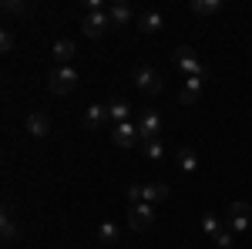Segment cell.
Listing matches in <instances>:
<instances>
[{"instance_id":"6da1fadb","label":"cell","mask_w":252,"mask_h":249,"mask_svg":"<svg viewBox=\"0 0 252 249\" xmlns=\"http://www.w3.org/2000/svg\"><path fill=\"white\" fill-rule=\"evenodd\" d=\"M135 88L141 91V95H148V98H155V95H161V88H165V81H161V74H158L152 64H138L135 68Z\"/></svg>"},{"instance_id":"7a4b0ae2","label":"cell","mask_w":252,"mask_h":249,"mask_svg":"<svg viewBox=\"0 0 252 249\" xmlns=\"http://www.w3.org/2000/svg\"><path fill=\"white\" fill-rule=\"evenodd\" d=\"M172 61L185 77H205V64H202V58L195 54V47H189V44H182V47L175 51Z\"/></svg>"},{"instance_id":"3957f363","label":"cell","mask_w":252,"mask_h":249,"mask_svg":"<svg viewBox=\"0 0 252 249\" xmlns=\"http://www.w3.org/2000/svg\"><path fill=\"white\" fill-rule=\"evenodd\" d=\"M74 88H78V71L74 68H54V74L47 77L51 95H71Z\"/></svg>"},{"instance_id":"277c9868","label":"cell","mask_w":252,"mask_h":249,"mask_svg":"<svg viewBox=\"0 0 252 249\" xmlns=\"http://www.w3.org/2000/svg\"><path fill=\"white\" fill-rule=\"evenodd\" d=\"M108 27H111V17H108V10H84V17H81V31L88 34V37H104L108 34Z\"/></svg>"},{"instance_id":"5b68a950","label":"cell","mask_w":252,"mask_h":249,"mask_svg":"<svg viewBox=\"0 0 252 249\" xmlns=\"http://www.w3.org/2000/svg\"><path fill=\"white\" fill-rule=\"evenodd\" d=\"M155 222V206L148 202H138V206H128V229L135 232H145L148 226Z\"/></svg>"},{"instance_id":"8992f818","label":"cell","mask_w":252,"mask_h":249,"mask_svg":"<svg viewBox=\"0 0 252 249\" xmlns=\"http://www.w3.org/2000/svg\"><path fill=\"white\" fill-rule=\"evenodd\" d=\"M111 142L118 148H135V145H141V132L131 121H121V125H111Z\"/></svg>"},{"instance_id":"52a82bcc","label":"cell","mask_w":252,"mask_h":249,"mask_svg":"<svg viewBox=\"0 0 252 249\" xmlns=\"http://www.w3.org/2000/svg\"><path fill=\"white\" fill-rule=\"evenodd\" d=\"M138 132H141V142H152V138H161V118H158V111H152V108H145L141 115H138Z\"/></svg>"},{"instance_id":"ba28073f","label":"cell","mask_w":252,"mask_h":249,"mask_svg":"<svg viewBox=\"0 0 252 249\" xmlns=\"http://www.w3.org/2000/svg\"><path fill=\"white\" fill-rule=\"evenodd\" d=\"M249 212H252V206H249V202H242V199L232 202V206L225 209V215H229V229H232L235 236L249 229Z\"/></svg>"},{"instance_id":"9c48e42d","label":"cell","mask_w":252,"mask_h":249,"mask_svg":"<svg viewBox=\"0 0 252 249\" xmlns=\"http://www.w3.org/2000/svg\"><path fill=\"white\" fill-rule=\"evenodd\" d=\"M202 88H205V77H185L182 81V91H178V101L182 105H198Z\"/></svg>"},{"instance_id":"30bf717a","label":"cell","mask_w":252,"mask_h":249,"mask_svg":"<svg viewBox=\"0 0 252 249\" xmlns=\"http://www.w3.org/2000/svg\"><path fill=\"white\" fill-rule=\"evenodd\" d=\"M74 54H78V47H74V40H67V37L54 40V47H51V58L58 61V68H71Z\"/></svg>"},{"instance_id":"8fae6325","label":"cell","mask_w":252,"mask_h":249,"mask_svg":"<svg viewBox=\"0 0 252 249\" xmlns=\"http://www.w3.org/2000/svg\"><path fill=\"white\" fill-rule=\"evenodd\" d=\"M111 115H108V105H88L84 108V128H101L108 125Z\"/></svg>"},{"instance_id":"7c38bea8","label":"cell","mask_w":252,"mask_h":249,"mask_svg":"<svg viewBox=\"0 0 252 249\" xmlns=\"http://www.w3.org/2000/svg\"><path fill=\"white\" fill-rule=\"evenodd\" d=\"M0 229H3V243H14L20 236V226H17V219H14V206L7 202L3 206V215H0Z\"/></svg>"},{"instance_id":"4fadbf2b","label":"cell","mask_w":252,"mask_h":249,"mask_svg":"<svg viewBox=\"0 0 252 249\" xmlns=\"http://www.w3.org/2000/svg\"><path fill=\"white\" fill-rule=\"evenodd\" d=\"M165 199H168V185H165V182H148V185H141V202L155 206V202H165Z\"/></svg>"},{"instance_id":"5bb4252c","label":"cell","mask_w":252,"mask_h":249,"mask_svg":"<svg viewBox=\"0 0 252 249\" xmlns=\"http://www.w3.org/2000/svg\"><path fill=\"white\" fill-rule=\"evenodd\" d=\"M161 27H165V17H161L158 10H145V14L138 17V31H141V34H158Z\"/></svg>"},{"instance_id":"9a60e30c","label":"cell","mask_w":252,"mask_h":249,"mask_svg":"<svg viewBox=\"0 0 252 249\" xmlns=\"http://www.w3.org/2000/svg\"><path fill=\"white\" fill-rule=\"evenodd\" d=\"M27 132L34 135V138H47V132H51V118L44 115V111L27 115Z\"/></svg>"},{"instance_id":"2e32d148","label":"cell","mask_w":252,"mask_h":249,"mask_svg":"<svg viewBox=\"0 0 252 249\" xmlns=\"http://www.w3.org/2000/svg\"><path fill=\"white\" fill-rule=\"evenodd\" d=\"M108 17H111V24H115V27H121V24H128V20L135 17V10H131V3H125V0H115V3L108 7Z\"/></svg>"},{"instance_id":"e0dca14e","label":"cell","mask_w":252,"mask_h":249,"mask_svg":"<svg viewBox=\"0 0 252 249\" xmlns=\"http://www.w3.org/2000/svg\"><path fill=\"white\" fill-rule=\"evenodd\" d=\"M97 239H101L104 246H115L118 239H121V229H118V222H111V219H104V222L97 226Z\"/></svg>"},{"instance_id":"ac0fdd59","label":"cell","mask_w":252,"mask_h":249,"mask_svg":"<svg viewBox=\"0 0 252 249\" xmlns=\"http://www.w3.org/2000/svg\"><path fill=\"white\" fill-rule=\"evenodd\" d=\"M192 10L198 17H215L222 10V0H192Z\"/></svg>"},{"instance_id":"d6986e66","label":"cell","mask_w":252,"mask_h":249,"mask_svg":"<svg viewBox=\"0 0 252 249\" xmlns=\"http://www.w3.org/2000/svg\"><path fill=\"white\" fill-rule=\"evenodd\" d=\"M178 169L182 172H198V155L192 152V148H178Z\"/></svg>"},{"instance_id":"ffe728a7","label":"cell","mask_w":252,"mask_h":249,"mask_svg":"<svg viewBox=\"0 0 252 249\" xmlns=\"http://www.w3.org/2000/svg\"><path fill=\"white\" fill-rule=\"evenodd\" d=\"M222 229H225V226H222V219H219L215 212H205V215H202V232H205L209 239H215Z\"/></svg>"},{"instance_id":"44dd1931","label":"cell","mask_w":252,"mask_h":249,"mask_svg":"<svg viewBox=\"0 0 252 249\" xmlns=\"http://www.w3.org/2000/svg\"><path fill=\"white\" fill-rule=\"evenodd\" d=\"M108 115H111V125H121V121H128V105L115 98V101H108Z\"/></svg>"},{"instance_id":"7402d4cb","label":"cell","mask_w":252,"mask_h":249,"mask_svg":"<svg viewBox=\"0 0 252 249\" xmlns=\"http://www.w3.org/2000/svg\"><path fill=\"white\" fill-rule=\"evenodd\" d=\"M145 145V155L152 158V162H161L165 158V145H161V138H152V142H141Z\"/></svg>"},{"instance_id":"603a6c76","label":"cell","mask_w":252,"mask_h":249,"mask_svg":"<svg viewBox=\"0 0 252 249\" xmlns=\"http://www.w3.org/2000/svg\"><path fill=\"white\" fill-rule=\"evenodd\" d=\"M27 10H31V7L20 3V0H3V14H7V17H24Z\"/></svg>"},{"instance_id":"cb8c5ba5","label":"cell","mask_w":252,"mask_h":249,"mask_svg":"<svg viewBox=\"0 0 252 249\" xmlns=\"http://www.w3.org/2000/svg\"><path fill=\"white\" fill-rule=\"evenodd\" d=\"M212 243H215V246H219V249H232V243H235V232L229 229V226H225V229L219 232V236H215Z\"/></svg>"},{"instance_id":"d4e9b609","label":"cell","mask_w":252,"mask_h":249,"mask_svg":"<svg viewBox=\"0 0 252 249\" xmlns=\"http://www.w3.org/2000/svg\"><path fill=\"white\" fill-rule=\"evenodd\" d=\"M0 51H3V54L14 51V31H10V27H3V34H0Z\"/></svg>"},{"instance_id":"484cf974","label":"cell","mask_w":252,"mask_h":249,"mask_svg":"<svg viewBox=\"0 0 252 249\" xmlns=\"http://www.w3.org/2000/svg\"><path fill=\"white\" fill-rule=\"evenodd\" d=\"M125 195H128V206H138V202H141V185H128Z\"/></svg>"}]
</instances>
